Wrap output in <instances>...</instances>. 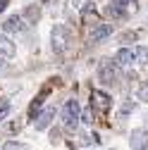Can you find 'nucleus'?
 Returning <instances> with one entry per match:
<instances>
[{
    "mask_svg": "<svg viewBox=\"0 0 148 150\" xmlns=\"http://www.w3.org/2000/svg\"><path fill=\"white\" fill-rule=\"evenodd\" d=\"M136 98H139L141 103H148V81L139 83V88H136Z\"/></svg>",
    "mask_w": 148,
    "mask_h": 150,
    "instance_id": "f3484780",
    "label": "nucleus"
},
{
    "mask_svg": "<svg viewBox=\"0 0 148 150\" xmlns=\"http://www.w3.org/2000/svg\"><path fill=\"white\" fill-rule=\"evenodd\" d=\"M110 33H112V26L110 24H100V26H96V31H93V43H100V41H105V38H110Z\"/></svg>",
    "mask_w": 148,
    "mask_h": 150,
    "instance_id": "f8f14e48",
    "label": "nucleus"
},
{
    "mask_svg": "<svg viewBox=\"0 0 148 150\" xmlns=\"http://www.w3.org/2000/svg\"><path fill=\"white\" fill-rule=\"evenodd\" d=\"M0 55L7 57V60H12L14 55H17V45L7 38V36H0Z\"/></svg>",
    "mask_w": 148,
    "mask_h": 150,
    "instance_id": "9d476101",
    "label": "nucleus"
},
{
    "mask_svg": "<svg viewBox=\"0 0 148 150\" xmlns=\"http://www.w3.org/2000/svg\"><path fill=\"white\" fill-rule=\"evenodd\" d=\"M3 150H26V145L19 143V141H7V143L3 145Z\"/></svg>",
    "mask_w": 148,
    "mask_h": 150,
    "instance_id": "aec40b11",
    "label": "nucleus"
},
{
    "mask_svg": "<svg viewBox=\"0 0 148 150\" xmlns=\"http://www.w3.org/2000/svg\"><path fill=\"white\" fill-rule=\"evenodd\" d=\"M115 71H117V64H115V60H103L100 64H98V79H100V83H112L115 81Z\"/></svg>",
    "mask_w": 148,
    "mask_h": 150,
    "instance_id": "7ed1b4c3",
    "label": "nucleus"
},
{
    "mask_svg": "<svg viewBox=\"0 0 148 150\" xmlns=\"http://www.w3.org/2000/svg\"><path fill=\"white\" fill-rule=\"evenodd\" d=\"M84 14H86V22H96V19H98V12H96L93 5H86V7H84Z\"/></svg>",
    "mask_w": 148,
    "mask_h": 150,
    "instance_id": "6ab92c4d",
    "label": "nucleus"
},
{
    "mask_svg": "<svg viewBox=\"0 0 148 150\" xmlns=\"http://www.w3.org/2000/svg\"><path fill=\"white\" fill-rule=\"evenodd\" d=\"M53 119H55V107H43L41 115L33 119V126L38 129V131H46V129L53 124Z\"/></svg>",
    "mask_w": 148,
    "mask_h": 150,
    "instance_id": "39448f33",
    "label": "nucleus"
},
{
    "mask_svg": "<svg viewBox=\"0 0 148 150\" xmlns=\"http://www.w3.org/2000/svg\"><path fill=\"white\" fill-rule=\"evenodd\" d=\"M120 5L124 7L127 17H134V14L139 12V0H120Z\"/></svg>",
    "mask_w": 148,
    "mask_h": 150,
    "instance_id": "2eb2a0df",
    "label": "nucleus"
},
{
    "mask_svg": "<svg viewBox=\"0 0 148 150\" xmlns=\"http://www.w3.org/2000/svg\"><path fill=\"white\" fill-rule=\"evenodd\" d=\"M129 145L132 150H146L148 148V129H134L129 136Z\"/></svg>",
    "mask_w": 148,
    "mask_h": 150,
    "instance_id": "20e7f679",
    "label": "nucleus"
},
{
    "mask_svg": "<svg viewBox=\"0 0 148 150\" xmlns=\"http://www.w3.org/2000/svg\"><path fill=\"white\" fill-rule=\"evenodd\" d=\"M69 43H72V31L69 26L65 24H55L53 31H50V45H53V52L55 55H65L69 50Z\"/></svg>",
    "mask_w": 148,
    "mask_h": 150,
    "instance_id": "f257e3e1",
    "label": "nucleus"
},
{
    "mask_svg": "<svg viewBox=\"0 0 148 150\" xmlns=\"http://www.w3.org/2000/svg\"><path fill=\"white\" fill-rule=\"evenodd\" d=\"M134 57H136V64L146 67V64H148V45H139V48L134 50Z\"/></svg>",
    "mask_w": 148,
    "mask_h": 150,
    "instance_id": "ddd939ff",
    "label": "nucleus"
},
{
    "mask_svg": "<svg viewBox=\"0 0 148 150\" xmlns=\"http://www.w3.org/2000/svg\"><path fill=\"white\" fill-rule=\"evenodd\" d=\"M115 64L117 67H129V64H132V62H136V57H134V52L132 50H127V48H120L117 52H115Z\"/></svg>",
    "mask_w": 148,
    "mask_h": 150,
    "instance_id": "6e6552de",
    "label": "nucleus"
},
{
    "mask_svg": "<svg viewBox=\"0 0 148 150\" xmlns=\"http://www.w3.org/2000/svg\"><path fill=\"white\" fill-rule=\"evenodd\" d=\"M7 3H10V0H0V14L5 12V7H7Z\"/></svg>",
    "mask_w": 148,
    "mask_h": 150,
    "instance_id": "412c9836",
    "label": "nucleus"
},
{
    "mask_svg": "<svg viewBox=\"0 0 148 150\" xmlns=\"http://www.w3.org/2000/svg\"><path fill=\"white\" fill-rule=\"evenodd\" d=\"M146 129H148V126H146Z\"/></svg>",
    "mask_w": 148,
    "mask_h": 150,
    "instance_id": "4be33fe9",
    "label": "nucleus"
},
{
    "mask_svg": "<svg viewBox=\"0 0 148 150\" xmlns=\"http://www.w3.org/2000/svg\"><path fill=\"white\" fill-rule=\"evenodd\" d=\"M24 14H26V22L29 24H36V22H38V17H41V7L38 5H29L24 10Z\"/></svg>",
    "mask_w": 148,
    "mask_h": 150,
    "instance_id": "4468645a",
    "label": "nucleus"
},
{
    "mask_svg": "<svg viewBox=\"0 0 148 150\" xmlns=\"http://www.w3.org/2000/svg\"><path fill=\"white\" fill-rule=\"evenodd\" d=\"M105 14L110 17V19H127V12H124V7L120 5V0L110 3V5L105 7Z\"/></svg>",
    "mask_w": 148,
    "mask_h": 150,
    "instance_id": "9b49d317",
    "label": "nucleus"
},
{
    "mask_svg": "<svg viewBox=\"0 0 148 150\" xmlns=\"http://www.w3.org/2000/svg\"><path fill=\"white\" fill-rule=\"evenodd\" d=\"M10 110H12V103H10L7 98H0V122L10 115Z\"/></svg>",
    "mask_w": 148,
    "mask_h": 150,
    "instance_id": "dca6fc26",
    "label": "nucleus"
},
{
    "mask_svg": "<svg viewBox=\"0 0 148 150\" xmlns=\"http://www.w3.org/2000/svg\"><path fill=\"white\" fill-rule=\"evenodd\" d=\"M3 31L10 36V33H19L22 31V17L19 14H10L7 19L3 22Z\"/></svg>",
    "mask_w": 148,
    "mask_h": 150,
    "instance_id": "0eeeda50",
    "label": "nucleus"
},
{
    "mask_svg": "<svg viewBox=\"0 0 148 150\" xmlns=\"http://www.w3.org/2000/svg\"><path fill=\"white\" fill-rule=\"evenodd\" d=\"M93 107H96V112H107L110 107H112V98H110V93L96 91L93 93Z\"/></svg>",
    "mask_w": 148,
    "mask_h": 150,
    "instance_id": "423d86ee",
    "label": "nucleus"
},
{
    "mask_svg": "<svg viewBox=\"0 0 148 150\" xmlns=\"http://www.w3.org/2000/svg\"><path fill=\"white\" fill-rule=\"evenodd\" d=\"M136 38H139V31H124V33L120 36V41H122V43H134Z\"/></svg>",
    "mask_w": 148,
    "mask_h": 150,
    "instance_id": "a211bd4d",
    "label": "nucleus"
},
{
    "mask_svg": "<svg viewBox=\"0 0 148 150\" xmlns=\"http://www.w3.org/2000/svg\"><path fill=\"white\" fill-rule=\"evenodd\" d=\"M46 96H48V91H41L38 96H36V98L31 100V105H29V119H31V122L41 115V103L46 100Z\"/></svg>",
    "mask_w": 148,
    "mask_h": 150,
    "instance_id": "1a4fd4ad",
    "label": "nucleus"
},
{
    "mask_svg": "<svg viewBox=\"0 0 148 150\" xmlns=\"http://www.w3.org/2000/svg\"><path fill=\"white\" fill-rule=\"evenodd\" d=\"M60 117H62L65 129L74 131V129H77V124H79V119H81V107H79V103H77V100H67V103L62 105Z\"/></svg>",
    "mask_w": 148,
    "mask_h": 150,
    "instance_id": "f03ea898",
    "label": "nucleus"
}]
</instances>
